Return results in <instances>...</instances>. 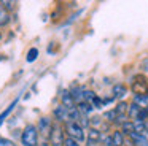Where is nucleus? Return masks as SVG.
I'll return each mask as SVG.
<instances>
[{"label":"nucleus","instance_id":"obj_1","mask_svg":"<svg viewBox=\"0 0 148 146\" xmlns=\"http://www.w3.org/2000/svg\"><path fill=\"white\" fill-rule=\"evenodd\" d=\"M21 143L23 146H37L38 145V132H37V127L29 124L26 126V129L23 130V135H21Z\"/></svg>","mask_w":148,"mask_h":146},{"label":"nucleus","instance_id":"obj_2","mask_svg":"<svg viewBox=\"0 0 148 146\" xmlns=\"http://www.w3.org/2000/svg\"><path fill=\"white\" fill-rule=\"evenodd\" d=\"M65 130H67L69 138L77 140L78 143L84 140V132H83V127H81V124L73 122V121H69V122L65 124Z\"/></svg>","mask_w":148,"mask_h":146},{"label":"nucleus","instance_id":"obj_3","mask_svg":"<svg viewBox=\"0 0 148 146\" xmlns=\"http://www.w3.org/2000/svg\"><path fill=\"white\" fill-rule=\"evenodd\" d=\"M131 89L134 92V95H148V83L143 76H134L132 79V84H131Z\"/></svg>","mask_w":148,"mask_h":146},{"label":"nucleus","instance_id":"obj_4","mask_svg":"<svg viewBox=\"0 0 148 146\" xmlns=\"http://www.w3.org/2000/svg\"><path fill=\"white\" fill-rule=\"evenodd\" d=\"M49 140H51V146H65L64 132H62L61 126H53V130H51V135H49Z\"/></svg>","mask_w":148,"mask_h":146},{"label":"nucleus","instance_id":"obj_5","mask_svg":"<svg viewBox=\"0 0 148 146\" xmlns=\"http://www.w3.org/2000/svg\"><path fill=\"white\" fill-rule=\"evenodd\" d=\"M62 105H64L65 108H67L69 111L70 110H73V108H77V105H75V98L72 97V94L69 91H64L62 92Z\"/></svg>","mask_w":148,"mask_h":146},{"label":"nucleus","instance_id":"obj_6","mask_svg":"<svg viewBox=\"0 0 148 146\" xmlns=\"http://www.w3.org/2000/svg\"><path fill=\"white\" fill-rule=\"evenodd\" d=\"M38 130L43 135H51V130H53L51 121L46 119V117H42V119H40V124H38Z\"/></svg>","mask_w":148,"mask_h":146},{"label":"nucleus","instance_id":"obj_7","mask_svg":"<svg viewBox=\"0 0 148 146\" xmlns=\"http://www.w3.org/2000/svg\"><path fill=\"white\" fill-rule=\"evenodd\" d=\"M54 116L58 121H65V122H69V110L64 106V105H61V106H58L54 110Z\"/></svg>","mask_w":148,"mask_h":146},{"label":"nucleus","instance_id":"obj_8","mask_svg":"<svg viewBox=\"0 0 148 146\" xmlns=\"http://www.w3.org/2000/svg\"><path fill=\"white\" fill-rule=\"evenodd\" d=\"M18 100H19V98H14V100L11 102V103L8 105L7 108H5V110L2 111V113H0V126H2V124L5 122V119H7V117L10 116V113H11V111L14 110V106H16V105H18Z\"/></svg>","mask_w":148,"mask_h":146},{"label":"nucleus","instance_id":"obj_9","mask_svg":"<svg viewBox=\"0 0 148 146\" xmlns=\"http://www.w3.org/2000/svg\"><path fill=\"white\" fill-rule=\"evenodd\" d=\"M100 138H102V135H100L99 130L97 129H89V132H88V146L96 145Z\"/></svg>","mask_w":148,"mask_h":146},{"label":"nucleus","instance_id":"obj_10","mask_svg":"<svg viewBox=\"0 0 148 146\" xmlns=\"http://www.w3.org/2000/svg\"><path fill=\"white\" fill-rule=\"evenodd\" d=\"M131 136V140L134 141V145L135 146H148V140L145 138V135H140V133H132V135H129Z\"/></svg>","mask_w":148,"mask_h":146},{"label":"nucleus","instance_id":"obj_11","mask_svg":"<svg viewBox=\"0 0 148 146\" xmlns=\"http://www.w3.org/2000/svg\"><path fill=\"white\" fill-rule=\"evenodd\" d=\"M10 22V14H8V10L5 8L2 3H0V27H3Z\"/></svg>","mask_w":148,"mask_h":146},{"label":"nucleus","instance_id":"obj_12","mask_svg":"<svg viewBox=\"0 0 148 146\" xmlns=\"http://www.w3.org/2000/svg\"><path fill=\"white\" fill-rule=\"evenodd\" d=\"M132 103H135L138 108H148V95H134V102Z\"/></svg>","mask_w":148,"mask_h":146},{"label":"nucleus","instance_id":"obj_13","mask_svg":"<svg viewBox=\"0 0 148 146\" xmlns=\"http://www.w3.org/2000/svg\"><path fill=\"white\" fill-rule=\"evenodd\" d=\"M112 143H113V146H123V143H124V136H123L121 130H116V132L112 133Z\"/></svg>","mask_w":148,"mask_h":146},{"label":"nucleus","instance_id":"obj_14","mask_svg":"<svg viewBox=\"0 0 148 146\" xmlns=\"http://www.w3.org/2000/svg\"><path fill=\"white\" fill-rule=\"evenodd\" d=\"M140 110L142 108H138L135 103H131L129 105V111H127V116L131 117V119H134V121H137V117H138V113H140Z\"/></svg>","mask_w":148,"mask_h":146},{"label":"nucleus","instance_id":"obj_15","mask_svg":"<svg viewBox=\"0 0 148 146\" xmlns=\"http://www.w3.org/2000/svg\"><path fill=\"white\" fill-rule=\"evenodd\" d=\"M121 132L127 133V135H132V133H134V122H131V121H124V122L121 124Z\"/></svg>","mask_w":148,"mask_h":146},{"label":"nucleus","instance_id":"obj_16","mask_svg":"<svg viewBox=\"0 0 148 146\" xmlns=\"http://www.w3.org/2000/svg\"><path fill=\"white\" fill-rule=\"evenodd\" d=\"M126 87L123 84H115L113 86V95H115V97H124L126 95Z\"/></svg>","mask_w":148,"mask_h":146},{"label":"nucleus","instance_id":"obj_17","mask_svg":"<svg viewBox=\"0 0 148 146\" xmlns=\"http://www.w3.org/2000/svg\"><path fill=\"white\" fill-rule=\"evenodd\" d=\"M134 132L143 135V133L147 132V130H145V122H142V121H134Z\"/></svg>","mask_w":148,"mask_h":146},{"label":"nucleus","instance_id":"obj_18","mask_svg":"<svg viewBox=\"0 0 148 146\" xmlns=\"http://www.w3.org/2000/svg\"><path fill=\"white\" fill-rule=\"evenodd\" d=\"M37 57H38V49H37V48H30L29 53H27V57H26L27 62H34Z\"/></svg>","mask_w":148,"mask_h":146},{"label":"nucleus","instance_id":"obj_19","mask_svg":"<svg viewBox=\"0 0 148 146\" xmlns=\"http://www.w3.org/2000/svg\"><path fill=\"white\" fill-rule=\"evenodd\" d=\"M0 146H18V145L8 138H0Z\"/></svg>","mask_w":148,"mask_h":146},{"label":"nucleus","instance_id":"obj_20","mask_svg":"<svg viewBox=\"0 0 148 146\" xmlns=\"http://www.w3.org/2000/svg\"><path fill=\"white\" fill-rule=\"evenodd\" d=\"M103 103H105V102H102V100H100V98L96 95V97H94V100H92V103H91V105H92L94 108H102V106H103Z\"/></svg>","mask_w":148,"mask_h":146},{"label":"nucleus","instance_id":"obj_21","mask_svg":"<svg viewBox=\"0 0 148 146\" xmlns=\"http://www.w3.org/2000/svg\"><path fill=\"white\" fill-rule=\"evenodd\" d=\"M65 146H80V143L73 138H67L65 140Z\"/></svg>","mask_w":148,"mask_h":146},{"label":"nucleus","instance_id":"obj_22","mask_svg":"<svg viewBox=\"0 0 148 146\" xmlns=\"http://www.w3.org/2000/svg\"><path fill=\"white\" fill-rule=\"evenodd\" d=\"M0 3H2V5H3L7 10H11V8H13V3H11V2H0Z\"/></svg>","mask_w":148,"mask_h":146},{"label":"nucleus","instance_id":"obj_23","mask_svg":"<svg viewBox=\"0 0 148 146\" xmlns=\"http://www.w3.org/2000/svg\"><path fill=\"white\" fill-rule=\"evenodd\" d=\"M142 68L148 72V59H145V60H143V63H142Z\"/></svg>","mask_w":148,"mask_h":146},{"label":"nucleus","instance_id":"obj_24","mask_svg":"<svg viewBox=\"0 0 148 146\" xmlns=\"http://www.w3.org/2000/svg\"><path fill=\"white\" fill-rule=\"evenodd\" d=\"M0 40H2V32H0Z\"/></svg>","mask_w":148,"mask_h":146}]
</instances>
